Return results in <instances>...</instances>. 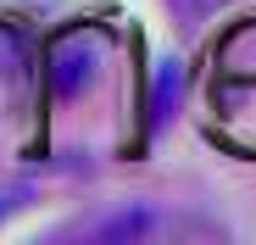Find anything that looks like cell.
Here are the masks:
<instances>
[{"mask_svg":"<svg viewBox=\"0 0 256 245\" xmlns=\"http://www.w3.org/2000/svg\"><path fill=\"white\" fill-rule=\"evenodd\" d=\"M50 90L56 95H84L100 78V67H106V34L100 28H67L56 45H50Z\"/></svg>","mask_w":256,"mask_h":245,"instance_id":"cell-1","label":"cell"},{"mask_svg":"<svg viewBox=\"0 0 256 245\" xmlns=\"http://www.w3.org/2000/svg\"><path fill=\"white\" fill-rule=\"evenodd\" d=\"M228 67H240V72H256V22H245L234 39H228Z\"/></svg>","mask_w":256,"mask_h":245,"instance_id":"cell-2","label":"cell"},{"mask_svg":"<svg viewBox=\"0 0 256 245\" xmlns=\"http://www.w3.org/2000/svg\"><path fill=\"white\" fill-rule=\"evenodd\" d=\"M218 6H223V0H167V12H173L184 28H200L212 12H218Z\"/></svg>","mask_w":256,"mask_h":245,"instance_id":"cell-3","label":"cell"}]
</instances>
